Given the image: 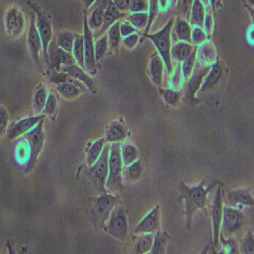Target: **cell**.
<instances>
[{"label": "cell", "instance_id": "1", "mask_svg": "<svg viewBox=\"0 0 254 254\" xmlns=\"http://www.w3.org/2000/svg\"><path fill=\"white\" fill-rule=\"evenodd\" d=\"M219 183V181H214L206 186V180L203 179L197 185L193 186L187 185L184 181H181L178 184L179 197L184 204L186 230H191L192 219L197 210H202L207 214L208 193L216 188Z\"/></svg>", "mask_w": 254, "mask_h": 254}, {"label": "cell", "instance_id": "2", "mask_svg": "<svg viewBox=\"0 0 254 254\" xmlns=\"http://www.w3.org/2000/svg\"><path fill=\"white\" fill-rule=\"evenodd\" d=\"M90 215L92 222L96 228L104 229L106 222L108 221L111 211L118 205L120 201L119 194L102 192L89 199Z\"/></svg>", "mask_w": 254, "mask_h": 254}, {"label": "cell", "instance_id": "3", "mask_svg": "<svg viewBox=\"0 0 254 254\" xmlns=\"http://www.w3.org/2000/svg\"><path fill=\"white\" fill-rule=\"evenodd\" d=\"M121 143H110L109 162H108V176L105 183V189L107 192L120 194L123 191L124 179L123 168L124 165L121 159Z\"/></svg>", "mask_w": 254, "mask_h": 254}, {"label": "cell", "instance_id": "4", "mask_svg": "<svg viewBox=\"0 0 254 254\" xmlns=\"http://www.w3.org/2000/svg\"><path fill=\"white\" fill-rule=\"evenodd\" d=\"M174 24V17H171L168 20V23L160 31L153 34H145L144 37L152 41L157 53L163 59L165 68L169 74L173 71V60L171 57V47H172V39L171 32Z\"/></svg>", "mask_w": 254, "mask_h": 254}, {"label": "cell", "instance_id": "5", "mask_svg": "<svg viewBox=\"0 0 254 254\" xmlns=\"http://www.w3.org/2000/svg\"><path fill=\"white\" fill-rule=\"evenodd\" d=\"M104 231L107 234L119 241H126L129 236V225L128 217H127L126 210L120 206L116 205L111 211L108 221L106 222Z\"/></svg>", "mask_w": 254, "mask_h": 254}, {"label": "cell", "instance_id": "6", "mask_svg": "<svg viewBox=\"0 0 254 254\" xmlns=\"http://www.w3.org/2000/svg\"><path fill=\"white\" fill-rule=\"evenodd\" d=\"M109 151L110 143L106 142L104 150L95 164L88 167L87 177L91 184L98 190L100 193L107 192L105 189V183L108 176V162H109Z\"/></svg>", "mask_w": 254, "mask_h": 254}, {"label": "cell", "instance_id": "7", "mask_svg": "<svg viewBox=\"0 0 254 254\" xmlns=\"http://www.w3.org/2000/svg\"><path fill=\"white\" fill-rule=\"evenodd\" d=\"M28 5L32 8L33 12L35 13L36 28L41 37L42 46H43V52H42V55H43L44 60L46 62L48 46L51 43V41L54 36L53 29H52V23H51V17L43 9H42V7L39 4L34 2L33 0H29Z\"/></svg>", "mask_w": 254, "mask_h": 254}, {"label": "cell", "instance_id": "8", "mask_svg": "<svg viewBox=\"0 0 254 254\" xmlns=\"http://www.w3.org/2000/svg\"><path fill=\"white\" fill-rule=\"evenodd\" d=\"M246 224V216L241 209L224 204L221 224V236L232 237L239 233Z\"/></svg>", "mask_w": 254, "mask_h": 254}, {"label": "cell", "instance_id": "9", "mask_svg": "<svg viewBox=\"0 0 254 254\" xmlns=\"http://www.w3.org/2000/svg\"><path fill=\"white\" fill-rule=\"evenodd\" d=\"M223 184L220 182L216 186V191L213 199V203L209 209V218L211 224V231H213V244L215 246L220 245V236H221V224L223 219V209H224V197H223Z\"/></svg>", "mask_w": 254, "mask_h": 254}, {"label": "cell", "instance_id": "10", "mask_svg": "<svg viewBox=\"0 0 254 254\" xmlns=\"http://www.w3.org/2000/svg\"><path fill=\"white\" fill-rule=\"evenodd\" d=\"M24 137L28 140L30 150H31V158L26 166V172L32 171L35 168L38 158L43 150L45 142V133H44V119L41 120L32 130L24 135Z\"/></svg>", "mask_w": 254, "mask_h": 254}, {"label": "cell", "instance_id": "11", "mask_svg": "<svg viewBox=\"0 0 254 254\" xmlns=\"http://www.w3.org/2000/svg\"><path fill=\"white\" fill-rule=\"evenodd\" d=\"M209 68L210 65H200L198 67H194V70L191 73V75L186 79L184 90L182 91V98H184V101L186 103L194 104L198 101L196 95Z\"/></svg>", "mask_w": 254, "mask_h": 254}, {"label": "cell", "instance_id": "12", "mask_svg": "<svg viewBox=\"0 0 254 254\" xmlns=\"http://www.w3.org/2000/svg\"><path fill=\"white\" fill-rule=\"evenodd\" d=\"M83 47H84V70L90 75L97 73V61L95 59L94 33L88 25L87 14L83 17Z\"/></svg>", "mask_w": 254, "mask_h": 254}, {"label": "cell", "instance_id": "13", "mask_svg": "<svg viewBox=\"0 0 254 254\" xmlns=\"http://www.w3.org/2000/svg\"><path fill=\"white\" fill-rule=\"evenodd\" d=\"M75 60L70 52H67L60 48L56 43L54 39H52L51 43L48 46L47 50V60L46 64L48 65L49 69L61 70L63 65H69L74 64Z\"/></svg>", "mask_w": 254, "mask_h": 254}, {"label": "cell", "instance_id": "14", "mask_svg": "<svg viewBox=\"0 0 254 254\" xmlns=\"http://www.w3.org/2000/svg\"><path fill=\"white\" fill-rule=\"evenodd\" d=\"M27 43H28V49L33 61L36 63L37 66L40 68V70L43 71V68H42V65H41V57H40L42 52H43V46H42L41 37L36 28V17H35V13L33 12H31V16H30Z\"/></svg>", "mask_w": 254, "mask_h": 254}, {"label": "cell", "instance_id": "15", "mask_svg": "<svg viewBox=\"0 0 254 254\" xmlns=\"http://www.w3.org/2000/svg\"><path fill=\"white\" fill-rule=\"evenodd\" d=\"M224 201L226 205L242 209L246 206H253L254 199L252 195V190L250 188L239 187L235 189H231L225 194H223Z\"/></svg>", "mask_w": 254, "mask_h": 254}, {"label": "cell", "instance_id": "16", "mask_svg": "<svg viewBox=\"0 0 254 254\" xmlns=\"http://www.w3.org/2000/svg\"><path fill=\"white\" fill-rule=\"evenodd\" d=\"M131 133L123 118L111 121L105 132V142L107 143H122L130 137Z\"/></svg>", "mask_w": 254, "mask_h": 254}, {"label": "cell", "instance_id": "17", "mask_svg": "<svg viewBox=\"0 0 254 254\" xmlns=\"http://www.w3.org/2000/svg\"><path fill=\"white\" fill-rule=\"evenodd\" d=\"M44 118H45V115H35V116H29V117L20 119L18 121H15L8 127V130L6 132L7 138L9 140H13L24 136Z\"/></svg>", "mask_w": 254, "mask_h": 254}, {"label": "cell", "instance_id": "18", "mask_svg": "<svg viewBox=\"0 0 254 254\" xmlns=\"http://www.w3.org/2000/svg\"><path fill=\"white\" fill-rule=\"evenodd\" d=\"M161 210L160 205L153 207L149 214H146L142 220L135 226L133 233L135 235L146 234V233H155L161 230Z\"/></svg>", "mask_w": 254, "mask_h": 254}, {"label": "cell", "instance_id": "19", "mask_svg": "<svg viewBox=\"0 0 254 254\" xmlns=\"http://www.w3.org/2000/svg\"><path fill=\"white\" fill-rule=\"evenodd\" d=\"M224 77V67L222 63L218 60L214 64L210 65V68L203 78L201 87L197 94H205L215 90Z\"/></svg>", "mask_w": 254, "mask_h": 254}, {"label": "cell", "instance_id": "20", "mask_svg": "<svg viewBox=\"0 0 254 254\" xmlns=\"http://www.w3.org/2000/svg\"><path fill=\"white\" fill-rule=\"evenodd\" d=\"M61 71L68 73L74 79L82 82L90 92L92 93L97 92L98 90L97 83L92 77V75H90L82 67L78 66L76 63H74V64H69V65H63L61 67Z\"/></svg>", "mask_w": 254, "mask_h": 254}, {"label": "cell", "instance_id": "21", "mask_svg": "<svg viewBox=\"0 0 254 254\" xmlns=\"http://www.w3.org/2000/svg\"><path fill=\"white\" fill-rule=\"evenodd\" d=\"M127 13L125 12H121L120 10L117 9V7L114 5V3L112 2V0H109V3L107 8H106L105 11V15H104V19H103V24L102 27L100 28L99 31H97L94 34V39L106 34L107 30L116 22H119L121 19H124Z\"/></svg>", "mask_w": 254, "mask_h": 254}, {"label": "cell", "instance_id": "22", "mask_svg": "<svg viewBox=\"0 0 254 254\" xmlns=\"http://www.w3.org/2000/svg\"><path fill=\"white\" fill-rule=\"evenodd\" d=\"M165 69V64L161 56L157 52L153 53L149 61V65H147V75L157 88L162 87Z\"/></svg>", "mask_w": 254, "mask_h": 254}, {"label": "cell", "instance_id": "23", "mask_svg": "<svg viewBox=\"0 0 254 254\" xmlns=\"http://www.w3.org/2000/svg\"><path fill=\"white\" fill-rule=\"evenodd\" d=\"M191 30L192 27L189 25L187 19L181 16L174 17L171 39H174L175 42H187V43H191Z\"/></svg>", "mask_w": 254, "mask_h": 254}, {"label": "cell", "instance_id": "24", "mask_svg": "<svg viewBox=\"0 0 254 254\" xmlns=\"http://www.w3.org/2000/svg\"><path fill=\"white\" fill-rule=\"evenodd\" d=\"M196 59L199 60L202 65H211L219 60L213 42L207 40L203 44L196 47Z\"/></svg>", "mask_w": 254, "mask_h": 254}, {"label": "cell", "instance_id": "25", "mask_svg": "<svg viewBox=\"0 0 254 254\" xmlns=\"http://www.w3.org/2000/svg\"><path fill=\"white\" fill-rule=\"evenodd\" d=\"M205 6L200 2V0H193L188 16V23L191 27H199L202 28L203 20L206 14Z\"/></svg>", "mask_w": 254, "mask_h": 254}, {"label": "cell", "instance_id": "26", "mask_svg": "<svg viewBox=\"0 0 254 254\" xmlns=\"http://www.w3.org/2000/svg\"><path fill=\"white\" fill-rule=\"evenodd\" d=\"M143 173V166L141 161L138 159L132 164L125 166L123 168V179L128 184H133L138 182Z\"/></svg>", "mask_w": 254, "mask_h": 254}, {"label": "cell", "instance_id": "27", "mask_svg": "<svg viewBox=\"0 0 254 254\" xmlns=\"http://www.w3.org/2000/svg\"><path fill=\"white\" fill-rule=\"evenodd\" d=\"M195 46L187 42H176L172 44L171 47V57L172 60H175L177 63H181L184 61L190 54L192 53Z\"/></svg>", "mask_w": 254, "mask_h": 254}, {"label": "cell", "instance_id": "28", "mask_svg": "<svg viewBox=\"0 0 254 254\" xmlns=\"http://www.w3.org/2000/svg\"><path fill=\"white\" fill-rule=\"evenodd\" d=\"M106 142L104 138H99L91 141L86 149V164L88 167L92 166L100 158Z\"/></svg>", "mask_w": 254, "mask_h": 254}, {"label": "cell", "instance_id": "29", "mask_svg": "<svg viewBox=\"0 0 254 254\" xmlns=\"http://www.w3.org/2000/svg\"><path fill=\"white\" fill-rule=\"evenodd\" d=\"M120 20L119 22H116L113 24L108 30L106 32V35H107V40H108V46L109 50L111 53L117 54L121 45V34H120Z\"/></svg>", "mask_w": 254, "mask_h": 254}, {"label": "cell", "instance_id": "30", "mask_svg": "<svg viewBox=\"0 0 254 254\" xmlns=\"http://www.w3.org/2000/svg\"><path fill=\"white\" fill-rule=\"evenodd\" d=\"M121 159L122 163L125 166H128L139 159V151L135 144L132 142L121 143Z\"/></svg>", "mask_w": 254, "mask_h": 254}, {"label": "cell", "instance_id": "31", "mask_svg": "<svg viewBox=\"0 0 254 254\" xmlns=\"http://www.w3.org/2000/svg\"><path fill=\"white\" fill-rule=\"evenodd\" d=\"M75 34L76 33H73L70 31H60V32L55 33V35L53 36V39L55 41V43L60 48L71 53Z\"/></svg>", "mask_w": 254, "mask_h": 254}, {"label": "cell", "instance_id": "32", "mask_svg": "<svg viewBox=\"0 0 254 254\" xmlns=\"http://www.w3.org/2000/svg\"><path fill=\"white\" fill-rule=\"evenodd\" d=\"M14 158L16 162L20 165H28L30 158H31V150L28 140L24 137L19 139L16 143L15 151H14Z\"/></svg>", "mask_w": 254, "mask_h": 254}, {"label": "cell", "instance_id": "33", "mask_svg": "<svg viewBox=\"0 0 254 254\" xmlns=\"http://www.w3.org/2000/svg\"><path fill=\"white\" fill-rule=\"evenodd\" d=\"M154 242V234L146 233V234H140L135 242L131 253L133 254H145L150 253Z\"/></svg>", "mask_w": 254, "mask_h": 254}, {"label": "cell", "instance_id": "34", "mask_svg": "<svg viewBox=\"0 0 254 254\" xmlns=\"http://www.w3.org/2000/svg\"><path fill=\"white\" fill-rule=\"evenodd\" d=\"M169 240H170V236H169V234L166 231H163L162 229L157 231L154 234L153 247H152L150 253L165 254Z\"/></svg>", "mask_w": 254, "mask_h": 254}, {"label": "cell", "instance_id": "35", "mask_svg": "<svg viewBox=\"0 0 254 254\" xmlns=\"http://www.w3.org/2000/svg\"><path fill=\"white\" fill-rule=\"evenodd\" d=\"M158 92L169 107H177L179 103L181 102L183 96L182 91L173 89H163L162 87L158 88Z\"/></svg>", "mask_w": 254, "mask_h": 254}, {"label": "cell", "instance_id": "36", "mask_svg": "<svg viewBox=\"0 0 254 254\" xmlns=\"http://www.w3.org/2000/svg\"><path fill=\"white\" fill-rule=\"evenodd\" d=\"M48 90L47 88L44 86L43 83H40L39 86L37 87L35 93H34V97H33V109L38 112V113H42L44 109V106L48 97Z\"/></svg>", "mask_w": 254, "mask_h": 254}, {"label": "cell", "instance_id": "37", "mask_svg": "<svg viewBox=\"0 0 254 254\" xmlns=\"http://www.w3.org/2000/svg\"><path fill=\"white\" fill-rule=\"evenodd\" d=\"M56 90L60 96L66 100H74L82 93V91L71 81L58 84V86H56Z\"/></svg>", "mask_w": 254, "mask_h": 254}, {"label": "cell", "instance_id": "38", "mask_svg": "<svg viewBox=\"0 0 254 254\" xmlns=\"http://www.w3.org/2000/svg\"><path fill=\"white\" fill-rule=\"evenodd\" d=\"M125 20L132 25L137 31L145 30L149 22V13L147 12H128L126 14Z\"/></svg>", "mask_w": 254, "mask_h": 254}, {"label": "cell", "instance_id": "39", "mask_svg": "<svg viewBox=\"0 0 254 254\" xmlns=\"http://www.w3.org/2000/svg\"><path fill=\"white\" fill-rule=\"evenodd\" d=\"M71 54L75 60V63L84 69V47H83V35L75 34L73 47Z\"/></svg>", "mask_w": 254, "mask_h": 254}, {"label": "cell", "instance_id": "40", "mask_svg": "<svg viewBox=\"0 0 254 254\" xmlns=\"http://www.w3.org/2000/svg\"><path fill=\"white\" fill-rule=\"evenodd\" d=\"M19 12H20V9L17 6H10L5 11V14H4V27H5L6 34L9 37H10V35H11L15 25H16Z\"/></svg>", "mask_w": 254, "mask_h": 254}, {"label": "cell", "instance_id": "41", "mask_svg": "<svg viewBox=\"0 0 254 254\" xmlns=\"http://www.w3.org/2000/svg\"><path fill=\"white\" fill-rule=\"evenodd\" d=\"M94 49H95V59L98 63L103 59V57L109 50L107 35L104 34V35L94 39Z\"/></svg>", "mask_w": 254, "mask_h": 254}, {"label": "cell", "instance_id": "42", "mask_svg": "<svg viewBox=\"0 0 254 254\" xmlns=\"http://www.w3.org/2000/svg\"><path fill=\"white\" fill-rule=\"evenodd\" d=\"M196 60L197 59H196V47H195L194 50L192 51V53L190 54L184 61L181 62L180 66H181V70H182L184 80H186L193 72Z\"/></svg>", "mask_w": 254, "mask_h": 254}, {"label": "cell", "instance_id": "43", "mask_svg": "<svg viewBox=\"0 0 254 254\" xmlns=\"http://www.w3.org/2000/svg\"><path fill=\"white\" fill-rule=\"evenodd\" d=\"M48 79L51 83L55 84V86H58V84L70 81L71 76L68 73L63 72L61 70L49 69L48 70Z\"/></svg>", "mask_w": 254, "mask_h": 254}, {"label": "cell", "instance_id": "44", "mask_svg": "<svg viewBox=\"0 0 254 254\" xmlns=\"http://www.w3.org/2000/svg\"><path fill=\"white\" fill-rule=\"evenodd\" d=\"M57 108H58L57 98L53 92H49L45 106H44V109H43V111H42V114L45 116L55 115L57 112Z\"/></svg>", "mask_w": 254, "mask_h": 254}, {"label": "cell", "instance_id": "45", "mask_svg": "<svg viewBox=\"0 0 254 254\" xmlns=\"http://www.w3.org/2000/svg\"><path fill=\"white\" fill-rule=\"evenodd\" d=\"M147 13H149V22H147L146 28L144 30V35L149 34L155 22V18L159 13V0H149V10H147Z\"/></svg>", "mask_w": 254, "mask_h": 254}, {"label": "cell", "instance_id": "46", "mask_svg": "<svg viewBox=\"0 0 254 254\" xmlns=\"http://www.w3.org/2000/svg\"><path fill=\"white\" fill-rule=\"evenodd\" d=\"M170 87L173 90H180L182 84L184 82V77L182 74L180 63L176 66V68H173V71L170 74Z\"/></svg>", "mask_w": 254, "mask_h": 254}, {"label": "cell", "instance_id": "47", "mask_svg": "<svg viewBox=\"0 0 254 254\" xmlns=\"http://www.w3.org/2000/svg\"><path fill=\"white\" fill-rule=\"evenodd\" d=\"M239 253L244 254H251L254 252V238H253V233L251 230H248L246 235L241 241Z\"/></svg>", "mask_w": 254, "mask_h": 254}, {"label": "cell", "instance_id": "48", "mask_svg": "<svg viewBox=\"0 0 254 254\" xmlns=\"http://www.w3.org/2000/svg\"><path fill=\"white\" fill-rule=\"evenodd\" d=\"M9 113L4 106L0 105V137L6 134L9 127Z\"/></svg>", "mask_w": 254, "mask_h": 254}, {"label": "cell", "instance_id": "49", "mask_svg": "<svg viewBox=\"0 0 254 254\" xmlns=\"http://www.w3.org/2000/svg\"><path fill=\"white\" fill-rule=\"evenodd\" d=\"M208 40L206 34L204 33L202 28L199 27H192L191 30V44L195 47L203 44L204 42Z\"/></svg>", "mask_w": 254, "mask_h": 254}, {"label": "cell", "instance_id": "50", "mask_svg": "<svg viewBox=\"0 0 254 254\" xmlns=\"http://www.w3.org/2000/svg\"><path fill=\"white\" fill-rule=\"evenodd\" d=\"M214 28H215V19H214V14L211 13L210 9L206 10V14L203 20L202 24V29L204 31V33L206 34L208 40L213 37L214 34Z\"/></svg>", "mask_w": 254, "mask_h": 254}, {"label": "cell", "instance_id": "51", "mask_svg": "<svg viewBox=\"0 0 254 254\" xmlns=\"http://www.w3.org/2000/svg\"><path fill=\"white\" fill-rule=\"evenodd\" d=\"M193 3V0H178L176 4V10L178 13V16H181L183 18H187L189 16V11L191 8V5Z\"/></svg>", "mask_w": 254, "mask_h": 254}, {"label": "cell", "instance_id": "52", "mask_svg": "<svg viewBox=\"0 0 254 254\" xmlns=\"http://www.w3.org/2000/svg\"><path fill=\"white\" fill-rule=\"evenodd\" d=\"M25 29H26V17H25V14L23 13V11L20 10V12L18 14L16 25H15V27H14L11 35H10V38L14 39V40L19 38L20 36L23 35Z\"/></svg>", "mask_w": 254, "mask_h": 254}, {"label": "cell", "instance_id": "53", "mask_svg": "<svg viewBox=\"0 0 254 254\" xmlns=\"http://www.w3.org/2000/svg\"><path fill=\"white\" fill-rule=\"evenodd\" d=\"M220 242L223 246L221 253H239V249L237 248V245L235 241L232 239V237H227V239H225V237L220 236Z\"/></svg>", "mask_w": 254, "mask_h": 254}, {"label": "cell", "instance_id": "54", "mask_svg": "<svg viewBox=\"0 0 254 254\" xmlns=\"http://www.w3.org/2000/svg\"><path fill=\"white\" fill-rule=\"evenodd\" d=\"M138 41H139V34L137 32L129 36L123 37L121 40V45L127 50H133L137 46Z\"/></svg>", "mask_w": 254, "mask_h": 254}, {"label": "cell", "instance_id": "55", "mask_svg": "<svg viewBox=\"0 0 254 254\" xmlns=\"http://www.w3.org/2000/svg\"><path fill=\"white\" fill-rule=\"evenodd\" d=\"M147 10H149V0H131L128 12H147Z\"/></svg>", "mask_w": 254, "mask_h": 254}, {"label": "cell", "instance_id": "56", "mask_svg": "<svg viewBox=\"0 0 254 254\" xmlns=\"http://www.w3.org/2000/svg\"><path fill=\"white\" fill-rule=\"evenodd\" d=\"M119 29H120V34H121V37H122V38L138 32L132 25H130V24H129L128 22H127V20H125V19H121V20H120Z\"/></svg>", "mask_w": 254, "mask_h": 254}, {"label": "cell", "instance_id": "57", "mask_svg": "<svg viewBox=\"0 0 254 254\" xmlns=\"http://www.w3.org/2000/svg\"><path fill=\"white\" fill-rule=\"evenodd\" d=\"M112 2L114 3V5L117 7L118 10H120L121 12L127 13L129 10L131 0H112Z\"/></svg>", "mask_w": 254, "mask_h": 254}, {"label": "cell", "instance_id": "58", "mask_svg": "<svg viewBox=\"0 0 254 254\" xmlns=\"http://www.w3.org/2000/svg\"><path fill=\"white\" fill-rule=\"evenodd\" d=\"M244 5L248 10L249 14L251 15V17L253 18V5H254L253 0H244Z\"/></svg>", "mask_w": 254, "mask_h": 254}, {"label": "cell", "instance_id": "59", "mask_svg": "<svg viewBox=\"0 0 254 254\" xmlns=\"http://www.w3.org/2000/svg\"><path fill=\"white\" fill-rule=\"evenodd\" d=\"M168 8H170L169 0H159V11H166Z\"/></svg>", "mask_w": 254, "mask_h": 254}, {"label": "cell", "instance_id": "60", "mask_svg": "<svg viewBox=\"0 0 254 254\" xmlns=\"http://www.w3.org/2000/svg\"><path fill=\"white\" fill-rule=\"evenodd\" d=\"M95 1L96 0H80L81 5L83 6V8H90Z\"/></svg>", "mask_w": 254, "mask_h": 254}, {"label": "cell", "instance_id": "61", "mask_svg": "<svg viewBox=\"0 0 254 254\" xmlns=\"http://www.w3.org/2000/svg\"><path fill=\"white\" fill-rule=\"evenodd\" d=\"M219 2V0H209V4H210V9H213V11H216L217 4Z\"/></svg>", "mask_w": 254, "mask_h": 254}, {"label": "cell", "instance_id": "62", "mask_svg": "<svg viewBox=\"0 0 254 254\" xmlns=\"http://www.w3.org/2000/svg\"><path fill=\"white\" fill-rule=\"evenodd\" d=\"M200 2L205 6V8H206V9H210L209 0H200Z\"/></svg>", "mask_w": 254, "mask_h": 254}, {"label": "cell", "instance_id": "63", "mask_svg": "<svg viewBox=\"0 0 254 254\" xmlns=\"http://www.w3.org/2000/svg\"><path fill=\"white\" fill-rule=\"evenodd\" d=\"M178 0H169V4H170V8H173L176 6Z\"/></svg>", "mask_w": 254, "mask_h": 254}]
</instances>
